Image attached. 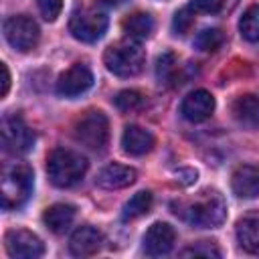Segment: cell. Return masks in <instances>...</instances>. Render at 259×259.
<instances>
[{"label": "cell", "instance_id": "6da1fadb", "mask_svg": "<svg viewBox=\"0 0 259 259\" xmlns=\"http://www.w3.org/2000/svg\"><path fill=\"white\" fill-rule=\"evenodd\" d=\"M172 212L192 227L214 229L227 219V202L217 190H202L192 200L172 202Z\"/></svg>", "mask_w": 259, "mask_h": 259}, {"label": "cell", "instance_id": "7a4b0ae2", "mask_svg": "<svg viewBox=\"0 0 259 259\" xmlns=\"http://www.w3.org/2000/svg\"><path fill=\"white\" fill-rule=\"evenodd\" d=\"M87 172V160L65 148H55L47 156V174L51 182L59 188H69L75 186Z\"/></svg>", "mask_w": 259, "mask_h": 259}, {"label": "cell", "instance_id": "3957f363", "mask_svg": "<svg viewBox=\"0 0 259 259\" xmlns=\"http://www.w3.org/2000/svg\"><path fill=\"white\" fill-rule=\"evenodd\" d=\"M32 170L28 164L14 162L2 170V206L6 210L20 208L32 194Z\"/></svg>", "mask_w": 259, "mask_h": 259}, {"label": "cell", "instance_id": "277c9868", "mask_svg": "<svg viewBox=\"0 0 259 259\" xmlns=\"http://www.w3.org/2000/svg\"><path fill=\"white\" fill-rule=\"evenodd\" d=\"M103 63L107 71L117 77H134L144 69L146 55L138 40H121L107 47L103 53Z\"/></svg>", "mask_w": 259, "mask_h": 259}, {"label": "cell", "instance_id": "5b68a950", "mask_svg": "<svg viewBox=\"0 0 259 259\" xmlns=\"http://www.w3.org/2000/svg\"><path fill=\"white\" fill-rule=\"evenodd\" d=\"M73 134H75V140L85 148L101 152L109 142V121L101 111H87L75 123Z\"/></svg>", "mask_w": 259, "mask_h": 259}, {"label": "cell", "instance_id": "8992f818", "mask_svg": "<svg viewBox=\"0 0 259 259\" xmlns=\"http://www.w3.org/2000/svg\"><path fill=\"white\" fill-rule=\"evenodd\" d=\"M2 146L8 154H26L34 146V134L18 113H6L0 123Z\"/></svg>", "mask_w": 259, "mask_h": 259}, {"label": "cell", "instance_id": "52a82bcc", "mask_svg": "<svg viewBox=\"0 0 259 259\" xmlns=\"http://www.w3.org/2000/svg\"><path fill=\"white\" fill-rule=\"evenodd\" d=\"M69 30L81 42H95L107 30V16L93 8H79L71 14Z\"/></svg>", "mask_w": 259, "mask_h": 259}, {"label": "cell", "instance_id": "ba28073f", "mask_svg": "<svg viewBox=\"0 0 259 259\" xmlns=\"http://www.w3.org/2000/svg\"><path fill=\"white\" fill-rule=\"evenodd\" d=\"M2 28H4V38L8 40V45L20 53L32 51L38 45L40 30H38V24L30 16H24V14L10 16L4 20Z\"/></svg>", "mask_w": 259, "mask_h": 259}, {"label": "cell", "instance_id": "9c48e42d", "mask_svg": "<svg viewBox=\"0 0 259 259\" xmlns=\"http://www.w3.org/2000/svg\"><path fill=\"white\" fill-rule=\"evenodd\" d=\"M4 245H6L8 255L14 259H36L45 253L42 241L26 229L8 231L4 237Z\"/></svg>", "mask_w": 259, "mask_h": 259}, {"label": "cell", "instance_id": "30bf717a", "mask_svg": "<svg viewBox=\"0 0 259 259\" xmlns=\"http://www.w3.org/2000/svg\"><path fill=\"white\" fill-rule=\"evenodd\" d=\"M93 85V73L85 63H75L71 65L65 73H61L57 81V93L61 97H79Z\"/></svg>", "mask_w": 259, "mask_h": 259}, {"label": "cell", "instance_id": "8fae6325", "mask_svg": "<svg viewBox=\"0 0 259 259\" xmlns=\"http://www.w3.org/2000/svg\"><path fill=\"white\" fill-rule=\"evenodd\" d=\"M176 233L168 223H154L144 235V251L150 257L168 255L174 247Z\"/></svg>", "mask_w": 259, "mask_h": 259}, {"label": "cell", "instance_id": "7c38bea8", "mask_svg": "<svg viewBox=\"0 0 259 259\" xmlns=\"http://www.w3.org/2000/svg\"><path fill=\"white\" fill-rule=\"evenodd\" d=\"M214 111V97L206 91V89H196L192 93H188L180 105V113L184 115V119L198 123L204 121L212 115Z\"/></svg>", "mask_w": 259, "mask_h": 259}, {"label": "cell", "instance_id": "4fadbf2b", "mask_svg": "<svg viewBox=\"0 0 259 259\" xmlns=\"http://www.w3.org/2000/svg\"><path fill=\"white\" fill-rule=\"evenodd\" d=\"M231 188L239 198L259 196V166L243 164L231 176Z\"/></svg>", "mask_w": 259, "mask_h": 259}, {"label": "cell", "instance_id": "5bb4252c", "mask_svg": "<svg viewBox=\"0 0 259 259\" xmlns=\"http://www.w3.org/2000/svg\"><path fill=\"white\" fill-rule=\"evenodd\" d=\"M103 239H101V233L89 225H83L79 227L71 239H69V251L75 255V257H91L99 251Z\"/></svg>", "mask_w": 259, "mask_h": 259}, {"label": "cell", "instance_id": "9a60e30c", "mask_svg": "<svg viewBox=\"0 0 259 259\" xmlns=\"http://www.w3.org/2000/svg\"><path fill=\"white\" fill-rule=\"evenodd\" d=\"M237 241L247 253L259 255V210H251L237 221Z\"/></svg>", "mask_w": 259, "mask_h": 259}, {"label": "cell", "instance_id": "2e32d148", "mask_svg": "<svg viewBox=\"0 0 259 259\" xmlns=\"http://www.w3.org/2000/svg\"><path fill=\"white\" fill-rule=\"evenodd\" d=\"M231 113L235 121L247 130H259V97L257 95H241L233 101Z\"/></svg>", "mask_w": 259, "mask_h": 259}, {"label": "cell", "instance_id": "e0dca14e", "mask_svg": "<svg viewBox=\"0 0 259 259\" xmlns=\"http://www.w3.org/2000/svg\"><path fill=\"white\" fill-rule=\"evenodd\" d=\"M136 170L130 168V166H123V164H109L105 166L99 174H97V184L101 188H107V190H117V188H125L130 184L136 182Z\"/></svg>", "mask_w": 259, "mask_h": 259}, {"label": "cell", "instance_id": "ac0fdd59", "mask_svg": "<svg viewBox=\"0 0 259 259\" xmlns=\"http://www.w3.org/2000/svg\"><path fill=\"white\" fill-rule=\"evenodd\" d=\"M154 136L140 127V125H127L121 136V148L130 156H144L154 148Z\"/></svg>", "mask_w": 259, "mask_h": 259}, {"label": "cell", "instance_id": "d6986e66", "mask_svg": "<svg viewBox=\"0 0 259 259\" xmlns=\"http://www.w3.org/2000/svg\"><path fill=\"white\" fill-rule=\"evenodd\" d=\"M73 219H75V206L63 204V202L49 206V208L45 210V214H42V223H45L47 229H49L51 233H55V235H63V233L71 227Z\"/></svg>", "mask_w": 259, "mask_h": 259}, {"label": "cell", "instance_id": "ffe728a7", "mask_svg": "<svg viewBox=\"0 0 259 259\" xmlns=\"http://www.w3.org/2000/svg\"><path fill=\"white\" fill-rule=\"evenodd\" d=\"M121 28L130 40H142L154 32V18L148 12H134L123 18Z\"/></svg>", "mask_w": 259, "mask_h": 259}, {"label": "cell", "instance_id": "44dd1931", "mask_svg": "<svg viewBox=\"0 0 259 259\" xmlns=\"http://www.w3.org/2000/svg\"><path fill=\"white\" fill-rule=\"evenodd\" d=\"M150 208H152V192L140 190V192H136V194L123 204L121 219H123V221H134V219L146 214Z\"/></svg>", "mask_w": 259, "mask_h": 259}, {"label": "cell", "instance_id": "7402d4cb", "mask_svg": "<svg viewBox=\"0 0 259 259\" xmlns=\"http://www.w3.org/2000/svg\"><path fill=\"white\" fill-rule=\"evenodd\" d=\"M241 36L249 42H259V6H249L239 20Z\"/></svg>", "mask_w": 259, "mask_h": 259}, {"label": "cell", "instance_id": "603a6c76", "mask_svg": "<svg viewBox=\"0 0 259 259\" xmlns=\"http://www.w3.org/2000/svg\"><path fill=\"white\" fill-rule=\"evenodd\" d=\"M176 71H178V67H176L174 53H170V51L162 53L158 57V61H156V77H158V83L160 85H172L174 79H176Z\"/></svg>", "mask_w": 259, "mask_h": 259}, {"label": "cell", "instance_id": "cb8c5ba5", "mask_svg": "<svg viewBox=\"0 0 259 259\" xmlns=\"http://www.w3.org/2000/svg\"><path fill=\"white\" fill-rule=\"evenodd\" d=\"M113 103H115V107L119 111L132 113V111H138V109H142L146 105V97L136 89H123V91H119L115 95Z\"/></svg>", "mask_w": 259, "mask_h": 259}, {"label": "cell", "instance_id": "d4e9b609", "mask_svg": "<svg viewBox=\"0 0 259 259\" xmlns=\"http://www.w3.org/2000/svg\"><path fill=\"white\" fill-rule=\"evenodd\" d=\"M223 42H225V34H223L221 28H204L194 38V47L198 51H206V53H212V51L221 49Z\"/></svg>", "mask_w": 259, "mask_h": 259}, {"label": "cell", "instance_id": "484cf974", "mask_svg": "<svg viewBox=\"0 0 259 259\" xmlns=\"http://www.w3.org/2000/svg\"><path fill=\"white\" fill-rule=\"evenodd\" d=\"M192 24H194V12L188 6L180 8L174 14V18H172V30H174V34H180V36H184L186 32H190Z\"/></svg>", "mask_w": 259, "mask_h": 259}, {"label": "cell", "instance_id": "4316f807", "mask_svg": "<svg viewBox=\"0 0 259 259\" xmlns=\"http://www.w3.org/2000/svg\"><path fill=\"white\" fill-rule=\"evenodd\" d=\"M180 255L182 257H206V259H210V257H221V251L210 241H200V243H196L192 247L182 249Z\"/></svg>", "mask_w": 259, "mask_h": 259}, {"label": "cell", "instance_id": "83f0119b", "mask_svg": "<svg viewBox=\"0 0 259 259\" xmlns=\"http://www.w3.org/2000/svg\"><path fill=\"white\" fill-rule=\"evenodd\" d=\"M225 0H190L188 8L194 14H217L223 8Z\"/></svg>", "mask_w": 259, "mask_h": 259}, {"label": "cell", "instance_id": "f1b7e54d", "mask_svg": "<svg viewBox=\"0 0 259 259\" xmlns=\"http://www.w3.org/2000/svg\"><path fill=\"white\" fill-rule=\"evenodd\" d=\"M36 6L40 10L42 18L53 22L61 14V10H63V0H36Z\"/></svg>", "mask_w": 259, "mask_h": 259}, {"label": "cell", "instance_id": "f546056e", "mask_svg": "<svg viewBox=\"0 0 259 259\" xmlns=\"http://www.w3.org/2000/svg\"><path fill=\"white\" fill-rule=\"evenodd\" d=\"M176 178L182 182V184H190L196 180V170L192 168H182V170H176Z\"/></svg>", "mask_w": 259, "mask_h": 259}, {"label": "cell", "instance_id": "4dcf8cb0", "mask_svg": "<svg viewBox=\"0 0 259 259\" xmlns=\"http://www.w3.org/2000/svg\"><path fill=\"white\" fill-rule=\"evenodd\" d=\"M0 69H2V89H0V95L4 97L8 93V87H10V73H8L6 63H0Z\"/></svg>", "mask_w": 259, "mask_h": 259}, {"label": "cell", "instance_id": "1f68e13d", "mask_svg": "<svg viewBox=\"0 0 259 259\" xmlns=\"http://www.w3.org/2000/svg\"><path fill=\"white\" fill-rule=\"evenodd\" d=\"M101 4H105V6H119V4H123L125 0H99Z\"/></svg>", "mask_w": 259, "mask_h": 259}]
</instances>
